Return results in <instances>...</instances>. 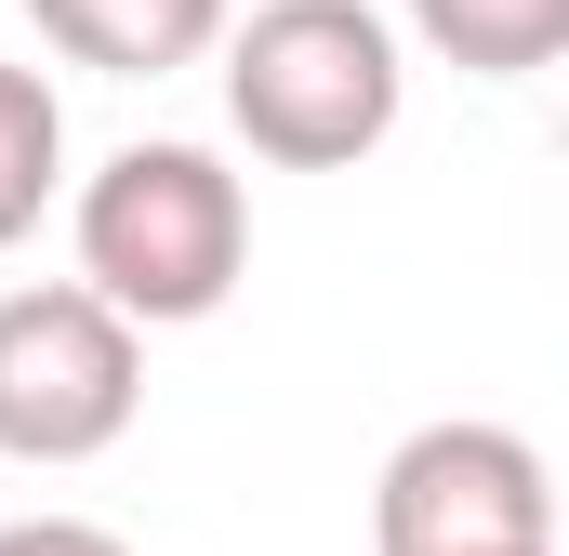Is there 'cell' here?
I'll return each instance as SVG.
<instances>
[{"mask_svg":"<svg viewBox=\"0 0 569 556\" xmlns=\"http://www.w3.org/2000/svg\"><path fill=\"white\" fill-rule=\"evenodd\" d=\"M398 107L411 67L371 0H266L252 27H226V120L279 172H358L398 133Z\"/></svg>","mask_w":569,"mask_h":556,"instance_id":"1","label":"cell"},{"mask_svg":"<svg viewBox=\"0 0 569 556\" xmlns=\"http://www.w3.org/2000/svg\"><path fill=\"white\" fill-rule=\"evenodd\" d=\"M252 266V199L212 146H120L80 186V291H107L133 331H186L212 318Z\"/></svg>","mask_w":569,"mask_h":556,"instance_id":"2","label":"cell"},{"mask_svg":"<svg viewBox=\"0 0 569 556\" xmlns=\"http://www.w3.org/2000/svg\"><path fill=\"white\" fill-rule=\"evenodd\" d=\"M146 411V345L133 318L80 278L0 291V464H93Z\"/></svg>","mask_w":569,"mask_h":556,"instance_id":"3","label":"cell"},{"mask_svg":"<svg viewBox=\"0 0 569 556\" xmlns=\"http://www.w3.org/2000/svg\"><path fill=\"white\" fill-rule=\"evenodd\" d=\"M371 556H557V477L517 424H411L371 477Z\"/></svg>","mask_w":569,"mask_h":556,"instance_id":"4","label":"cell"},{"mask_svg":"<svg viewBox=\"0 0 569 556\" xmlns=\"http://www.w3.org/2000/svg\"><path fill=\"white\" fill-rule=\"evenodd\" d=\"M27 27L93 80H172L226 40V0H27Z\"/></svg>","mask_w":569,"mask_h":556,"instance_id":"5","label":"cell"},{"mask_svg":"<svg viewBox=\"0 0 569 556\" xmlns=\"http://www.w3.org/2000/svg\"><path fill=\"white\" fill-rule=\"evenodd\" d=\"M398 13H411V40H425L437 67H463V80H530V67L569 53V0H398Z\"/></svg>","mask_w":569,"mask_h":556,"instance_id":"6","label":"cell"},{"mask_svg":"<svg viewBox=\"0 0 569 556\" xmlns=\"http://www.w3.org/2000/svg\"><path fill=\"white\" fill-rule=\"evenodd\" d=\"M53 172H67V107L40 67H0V252L53 212Z\"/></svg>","mask_w":569,"mask_h":556,"instance_id":"7","label":"cell"},{"mask_svg":"<svg viewBox=\"0 0 569 556\" xmlns=\"http://www.w3.org/2000/svg\"><path fill=\"white\" fill-rule=\"evenodd\" d=\"M0 556H133V544H120V530H93V517H13Z\"/></svg>","mask_w":569,"mask_h":556,"instance_id":"8","label":"cell"}]
</instances>
